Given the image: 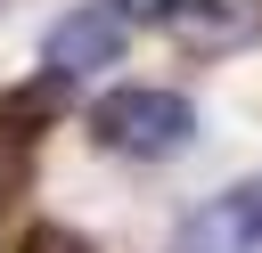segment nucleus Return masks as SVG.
<instances>
[{
	"mask_svg": "<svg viewBox=\"0 0 262 253\" xmlns=\"http://www.w3.org/2000/svg\"><path fill=\"white\" fill-rule=\"evenodd\" d=\"M115 57H123V16H106V8H66L41 41V65L66 73V82L90 73V65H115Z\"/></svg>",
	"mask_w": 262,
	"mask_h": 253,
	"instance_id": "obj_4",
	"label": "nucleus"
},
{
	"mask_svg": "<svg viewBox=\"0 0 262 253\" xmlns=\"http://www.w3.org/2000/svg\"><path fill=\"white\" fill-rule=\"evenodd\" d=\"M16 253H98L82 229H66V220H33L25 237H16Z\"/></svg>",
	"mask_w": 262,
	"mask_h": 253,
	"instance_id": "obj_6",
	"label": "nucleus"
},
{
	"mask_svg": "<svg viewBox=\"0 0 262 253\" xmlns=\"http://www.w3.org/2000/svg\"><path fill=\"white\" fill-rule=\"evenodd\" d=\"M180 253H262V180H237L205 196L180 220Z\"/></svg>",
	"mask_w": 262,
	"mask_h": 253,
	"instance_id": "obj_2",
	"label": "nucleus"
},
{
	"mask_svg": "<svg viewBox=\"0 0 262 253\" xmlns=\"http://www.w3.org/2000/svg\"><path fill=\"white\" fill-rule=\"evenodd\" d=\"M16 188H25V155H0V212L16 204Z\"/></svg>",
	"mask_w": 262,
	"mask_h": 253,
	"instance_id": "obj_8",
	"label": "nucleus"
},
{
	"mask_svg": "<svg viewBox=\"0 0 262 253\" xmlns=\"http://www.w3.org/2000/svg\"><path fill=\"white\" fill-rule=\"evenodd\" d=\"M164 33L188 49V57H229L262 33V0H172L164 8Z\"/></svg>",
	"mask_w": 262,
	"mask_h": 253,
	"instance_id": "obj_3",
	"label": "nucleus"
},
{
	"mask_svg": "<svg viewBox=\"0 0 262 253\" xmlns=\"http://www.w3.org/2000/svg\"><path fill=\"white\" fill-rule=\"evenodd\" d=\"M98 8H106V16H131V24H156L172 0H98Z\"/></svg>",
	"mask_w": 262,
	"mask_h": 253,
	"instance_id": "obj_7",
	"label": "nucleus"
},
{
	"mask_svg": "<svg viewBox=\"0 0 262 253\" xmlns=\"http://www.w3.org/2000/svg\"><path fill=\"white\" fill-rule=\"evenodd\" d=\"M66 106H74V82L41 65L33 82H8V90H0V139H8V147H25V139H41V131H57V122H66Z\"/></svg>",
	"mask_w": 262,
	"mask_h": 253,
	"instance_id": "obj_5",
	"label": "nucleus"
},
{
	"mask_svg": "<svg viewBox=\"0 0 262 253\" xmlns=\"http://www.w3.org/2000/svg\"><path fill=\"white\" fill-rule=\"evenodd\" d=\"M90 139L106 155H131V163H164L196 139V106L180 90H156V82H131V90H106L90 106Z\"/></svg>",
	"mask_w": 262,
	"mask_h": 253,
	"instance_id": "obj_1",
	"label": "nucleus"
}]
</instances>
